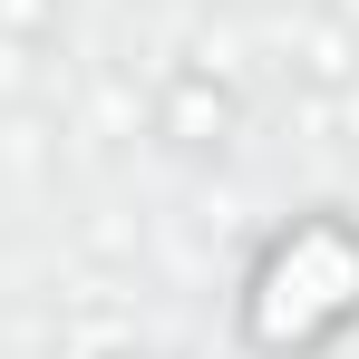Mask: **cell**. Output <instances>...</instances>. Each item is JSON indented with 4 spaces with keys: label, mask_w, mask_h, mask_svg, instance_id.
I'll list each match as a JSON object with an SVG mask.
<instances>
[{
    "label": "cell",
    "mask_w": 359,
    "mask_h": 359,
    "mask_svg": "<svg viewBox=\"0 0 359 359\" xmlns=\"http://www.w3.org/2000/svg\"><path fill=\"white\" fill-rule=\"evenodd\" d=\"M117 359H156V350H117Z\"/></svg>",
    "instance_id": "obj_5"
},
{
    "label": "cell",
    "mask_w": 359,
    "mask_h": 359,
    "mask_svg": "<svg viewBox=\"0 0 359 359\" xmlns=\"http://www.w3.org/2000/svg\"><path fill=\"white\" fill-rule=\"evenodd\" d=\"M68 0H0V39H49Z\"/></svg>",
    "instance_id": "obj_3"
},
{
    "label": "cell",
    "mask_w": 359,
    "mask_h": 359,
    "mask_svg": "<svg viewBox=\"0 0 359 359\" xmlns=\"http://www.w3.org/2000/svg\"><path fill=\"white\" fill-rule=\"evenodd\" d=\"M330 97H340V126H350V146H359V78H350V88H330Z\"/></svg>",
    "instance_id": "obj_4"
},
{
    "label": "cell",
    "mask_w": 359,
    "mask_h": 359,
    "mask_svg": "<svg viewBox=\"0 0 359 359\" xmlns=\"http://www.w3.org/2000/svg\"><path fill=\"white\" fill-rule=\"evenodd\" d=\"M350 320H359V224L301 214L292 233H272V252H262L252 301H243V330H252V350H272V359H311V350H330Z\"/></svg>",
    "instance_id": "obj_1"
},
{
    "label": "cell",
    "mask_w": 359,
    "mask_h": 359,
    "mask_svg": "<svg viewBox=\"0 0 359 359\" xmlns=\"http://www.w3.org/2000/svg\"><path fill=\"white\" fill-rule=\"evenodd\" d=\"M156 136L175 146H224L233 136V88H214V68H175L156 97Z\"/></svg>",
    "instance_id": "obj_2"
}]
</instances>
